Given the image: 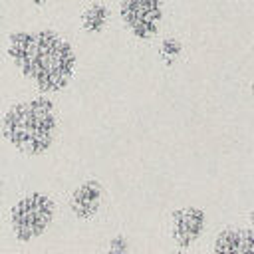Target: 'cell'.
Masks as SVG:
<instances>
[{
    "mask_svg": "<svg viewBox=\"0 0 254 254\" xmlns=\"http://www.w3.org/2000/svg\"><path fill=\"white\" fill-rule=\"evenodd\" d=\"M6 58L38 93L64 91L77 71L75 46L56 30H14L6 38Z\"/></svg>",
    "mask_w": 254,
    "mask_h": 254,
    "instance_id": "cell-1",
    "label": "cell"
},
{
    "mask_svg": "<svg viewBox=\"0 0 254 254\" xmlns=\"http://www.w3.org/2000/svg\"><path fill=\"white\" fill-rule=\"evenodd\" d=\"M0 135L24 157L50 153L60 135V113L52 95L36 93L10 103L0 119Z\"/></svg>",
    "mask_w": 254,
    "mask_h": 254,
    "instance_id": "cell-2",
    "label": "cell"
},
{
    "mask_svg": "<svg viewBox=\"0 0 254 254\" xmlns=\"http://www.w3.org/2000/svg\"><path fill=\"white\" fill-rule=\"evenodd\" d=\"M58 216V204L50 192L26 190L8 208V228L16 242L28 244L42 238Z\"/></svg>",
    "mask_w": 254,
    "mask_h": 254,
    "instance_id": "cell-3",
    "label": "cell"
},
{
    "mask_svg": "<svg viewBox=\"0 0 254 254\" xmlns=\"http://www.w3.org/2000/svg\"><path fill=\"white\" fill-rule=\"evenodd\" d=\"M163 0H121L119 18L135 40H151L163 22Z\"/></svg>",
    "mask_w": 254,
    "mask_h": 254,
    "instance_id": "cell-4",
    "label": "cell"
},
{
    "mask_svg": "<svg viewBox=\"0 0 254 254\" xmlns=\"http://www.w3.org/2000/svg\"><path fill=\"white\" fill-rule=\"evenodd\" d=\"M103 198H105L103 185L91 177V179H85L79 185H75V189L69 192L67 208L75 220L87 222L97 216V212L103 206Z\"/></svg>",
    "mask_w": 254,
    "mask_h": 254,
    "instance_id": "cell-5",
    "label": "cell"
},
{
    "mask_svg": "<svg viewBox=\"0 0 254 254\" xmlns=\"http://www.w3.org/2000/svg\"><path fill=\"white\" fill-rule=\"evenodd\" d=\"M206 228V214L198 206H181L171 214V238L177 246H192Z\"/></svg>",
    "mask_w": 254,
    "mask_h": 254,
    "instance_id": "cell-6",
    "label": "cell"
},
{
    "mask_svg": "<svg viewBox=\"0 0 254 254\" xmlns=\"http://www.w3.org/2000/svg\"><path fill=\"white\" fill-rule=\"evenodd\" d=\"M212 250L220 254L254 252V230L252 228H226L214 238Z\"/></svg>",
    "mask_w": 254,
    "mask_h": 254,
    "instance_id": "cell-7",
    "label": "cell"
},
{
    "mask_svg": "<svg viewBox=\"0 0 254 254\" xmlns=\"http://www.w3.org/2000/svg\"><path fill=\"white\" fill-rule=\"evenodd\" d=\"M111 22V8L105 2H91L81 12V30L87 34H101Z\"/></svg>",
    "mask_w": 254,
    "mask_h": 254,
    "instance_id": "cell-8",
    "label": "cell"
},
{
    "mask_svg": "<svg viewBox=\"0 0 254 254\" xmlns=\"http://www.w3.org/2000/svg\"><path fill=\"white\" fill-rule=\"evenodd\" d=\"M181 50H183V44H181L177 38H173V36L165 38V40L161 42V46H159V54H161V58H163L167 64H171V62L181 54Z\"/></svg>",
    "mask_w": 254,
    "mask_h": 254,
    "instance_id": "cell-9",
    "label": "cell"
},
{
    "mask_svg": "<svg viewBox=\"0 0 254 254\" xmlns=\"http://www.w3.org/2000/svg\"><path fill=\"white\" fill-rule=\"evenodd\" d=\"M129 250V242L125 236H113L107 244V252H117V254H123Z\"/></svg>",
    "mask_w": 254,
    "mask_h": 254,
    "instance_id": "cell-10",
    "label": "cell"
},
{
    "mask_svg": "<svg viewBox=\"0 0 254 254\" xmlns=\"http://www.w3.org/2000/svg\"><path fill=\"white\" fill-rule=\"evenodd\" d=\"M4 196H6V185H4V177L0 173V212H2V206H4Z\"/></svg>",
    "mask_w": 254,
    "mask_h": 254,
    "instance_id": "cell-11",
    "label": "cell"
},
{
    "mask_svg": "<svg viewBox=\"0 0 254 254\" xmlns=\"http://www.w3.org/2000/svg\"><path fill=\"white\" fill-rule=\"evenodd\" d=\"M30 4H34V6H48V4H52L54 0H28Z\"/></svg>",
    "mask_w": 254,
    "mask_h": 254,
    "instance_id": "cell-12",
    "label": "cell"
},
{
    "mask_svg": "<svg viewBox=\"0 0 254 254\" xmlns=\"http://www.w3.org/2000/svg\"><path fill=\"white\" fill-rule=\"evenodd\" d=\"M250 228H252V230H254V210H252V212H250Z\"/></svg>",
    "mask_w": 254,
    "mask_h": 254,
    "instance_id": "cell-13",
    "label": "cell"
},
{
    "mask_svg": "<svg viewBox=\"0 0 254 254\" xmlns=\"http://www.w3.org/2000/svg\"><path fill=\"white\" fill-rule=\"evenodd\" d=\"M0 26H2V8H0Z\"/></svg>",
    "mask_w": 254,
    "mask_h": 254,
    "instance_id": "cell-14",
    "label": "cell"
},
{
    "mask_svg": "<svg viewBox=\"0 0 254 254\" xmlns=\"http://www.w3.org/2000/svg\"><path fill=\"white\" fill-rule=\"evenodd\" d=\"M252 97H254V81H252Z\"/></svg>",
    "mask_w": 254,
    "mask_h": 254,
    "instance_id": "cell-15",
    "label": "cell"
}]
</instances>
